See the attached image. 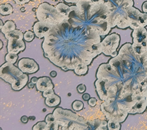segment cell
<instances>
[{
	"mask_svg": "<svg viewBox=\"0 0 147 130\" xmlns=\"http://www.w3.org/2000/svg\"><path fill=\"white\" fill-rule=\"evenodd\" d=\"M93 4H104L110 11L111 14L108 17V21L111 28L117 26L124 16L126 15V9L133 6V0H91Z\"/></svg>",
	"mask_w": 147,
	"mask_h": 130,
	"instance_id": "obj_1",
	"label": "cell"
},
{
	"mask_svg": "<svg viewBox=\"0 0 147 130\" xmlns=\"http://www.w3.org/2000/svg\"><path fill=\"white\" fill-rule=\"evenodd\" d=\"M36 17L39 21L47 23L53 26L61 24L66 21V17L61 15L57 9L50 4L44 3L37 9Z\"/></svg>",
	"mask_w": 147,
	"mask_h": 130,
	"instance_id": "obj_2",
	"label": "cell"
},
{
	"mask_svg": "<svg viewBox=\"0 0 147 130\" xmlns=\"http://www.w3.org/2000/svg\"><path fill=\"white\" fill-rule=\"evenodd\" d=\"M120 37L117 33H113L108 35L101 42L102 52L107 56L115 57L117 56V51L119 46Z\"/></svg>",
	"mask_w": 147,
	"mask_h": 130,
	"instance_id": "obj_3",
	"label": "cell"
},
{
	"mask_svg": "<svg viewBox=\"0 0 147 130\" xmlns=\"http://www.w3.org/2000/svg\"><path fill=\"white\" fill-rule=\"evenodd\" d=\"M24 73L19 68L16 67L13 63L7 62L3 64L1 67L0 76L2 79L12 84Z\"/></svg>",
	"mask_w": 147,
	"mask_h": 130,
	"instance_id": "obj_4",
	"label": "cell"
},
{
	"mask_svg": "<svg viewBox=\"0 0 147 130\" xmlns=\"http://www.w3.org/2000/svg\"><path fill=\"white\" fill-rule=\"evenodd\" d=\"M18 68L24 73L33 74L39 70V66L34 60L29 58H23L19 60Z\"/></svg>",
	"mask_w": 147,
	"mask_h": 130,
	"instance_id": "obj_5",
	"label": "cell"
},
{
	"mask_svg": "<svg viewBox=\"0 0 147 130\" xmlns=\"http://www.w3.org/2000/svg\"><path fill=\"white\" fill-rule=\"evenodd\" d=\"M133 43L141 44L145 47H147V30L141 26L134 29L132 33Z\"/></svg>",
	"mask_w": 147,
	"mask_h": 130,
	"instance_id": "obj_6",
	"label": "cell"
},
{
	"mask_svg": "<svg viewBox=\"0 0 147 130\" xmlns=\"http://www.w3.org/2000/svg\"><path fill=\"white\" fill-rule=\"evenodd\" d=\"M53 25L44 22H37L33 26V30L35 35L38 38H42L46 36L48 32L52 29Z\"/></svg>",
	"mask_w": 147,
	"mask_h": 130,
	"instance_id": "obj_7",
	"label": "cell"
},
{
	"mask_svg": "<svg viewBox=\"0 0 147 130\" xmlns=\"http://www.w3.org/2000/svg\"><path fill=\"white\" fill-rule=\"evenodd\" d=\"M25 44L23 39H10L8 40L7 52L18 54L25 49Z\"/></svg>",
	"mask_w": 147,
	"mask_h": 130,
	"instance_id": "obj_8",
	"label": "cell"
},
{
	"mask_svg": "<svg viewBox=\"0 0 147 130\" xmlns=\"http://www.w3.org/2000/svg\"><path fill=\"white\" fill-rule=\"evenodd\" d=\"M53 84L51 80L47 77H40L36 83L37 90L39 91H44L49 89H53Z\"/></svg>",
	"mask_w": 147,
	"mask_h": 130,
	"instance_id": "obj_9",
	"label": "cell"
},
{
	"mask_svg": "<svg viewBox=\"0 0 147 130\" xmlns=\"http://www.w3.org/2000/svg\"><path fill=\"white\" fill-rule=\"evenodd\" d=\"M146 107L147 102L146 101L145 96H144L137 101L136 104L132 107V109L130 110L129 112V114H135L137 113H143L146 110Z\"/></svg>",
	"mask_w": 147,
	"mask_h": 130,
	"instance_id": "obj_10",
	"label": "cell"
},
{
	"mask_svg": "<svg viewBox=\"0 0 147 130\" xmlns=\"http://www.w3.org/2000/svg\"><path fill=\"white\" fill-rule=\"evenodd\" d=\"M28 81V76L25 73H24L12 83V89L15 91L20 90L27 84Z\"/></svg>",
	"mask_w": 147,
	"mask_h": 130,
	"instance_id": "obj_11",
	"label": "cell"
},
{
	"mask_svg": "<svg viewBox=\"0 0 147 130\" xmlns=\"http://www.w3.org/2000/svg\"><path fill=\"white\" fill-rule=\"evenodd\" d=\"M60 98L53 93L46 98L45 103L49 107H55L60 103Z\"/></svg>",
	"mask_w": 147,
	"mask_h": 130,
	"instance_id": "obj_12",
	"label": "cell"
},
{
	"mask_svg": "<svg viewBox=\"0 0 147 130\" xmlns=\"http://www.w3.org/2000/svg\"><path fill=\"white\" fill-rule=\"evenodd\" d=\"M56 8L58 10V11L61 14V15L66 17V20H69V15L71 7L69 6L66 5V4L64 3H59L56 6Z\"/></svg>",
	"mask_w": 147,
	"mask_h": 130,
	"instance_id": "obj_13",
	"label": "cell"
},
{
	"mask_svg": "<svg viewBox=\"0 0 147 130\" xmlns=\"http://www.w3.org/2000/svg\"><path fill=\"white\" fill-rule=\"evenodd\" d=\"M5 35L6 38L9 40L10 39H24V34L18 30H13L12 31L7 32Z\"/></svg>",
	"mask_w": 147,
	"mask_h": 130,
	"instance_id": "obj_14",
	"label": "cell"
},
{
	"mask_svg": "<svg viewBox=\"0 0 147 130\" xmlns=\"http://www.w3.org/2000/svg\"><path fill=\"white\" fill-rule=\"evenodd\" d=\"M16 29V25L15 24V23L11 20H8L5 23V24H4V26H3V28L1 30L3 33L4 35H5L7 33V32Z\"/></svg>",
	"mask_w": 147,
	"mask_h": 130,
	"instance_id": "obj_15",
	"label": "cell"
},
{
	"mask_svg": "<svg viewBox=\"0 0 147 130\" xmlns=\"http://www.w3.org/2000/svg\"><path fill=\"white\" fill-rule=\"evenodd\" d=\"M13 12V7L10 4H3L0 6V14L3 16L10 15Z\"/></svg>",
	"mask_w": 147,
	"mask_h": 130,
	"instance_id": "obj_16",
	"label": "cell"
},
{
	"mask_svg": "<svg viewBox=\"0 0 147 130\" xmlns=\"http://www.w3.org/2000/svg\"><path fill=\"white\" fill-rule=\"evenodd\" d=\"M88 70V68L87 64L85 63H79L77 64L74 68V71L76 74L79 76H82L85 74Z\"/></svg>",
	"mask_w": 147,
	"mask_h": 130,
	"instance_id": "obj_17",
	"label": "cell"
},
{
	"mask_svg": "<svg viewBox=\"0 0 147 130\" xmlns=\"http://www.w3.org/2000/svg\"><path fill=\"white\" fill-rule=\"evenodd\" d=\"M132 47L135 53L138 55H142L146 52V47L141 44L133 43L132 44Z\"/></svg>",
	"mask_w": 147,
	"mask_h": 130,
	"instance_id": "obj_18",
	"label": "cell"
},
{
	"mask_svg": "<svg viewBox=\"0 0 147 130\" xmlns=\"http://www.w3.org/2000/svg\"><path fill=\"white\" fill-rule=\"evenodd\" d=\"M91 53L93 54V58L96 56H97L98 55H99L100 53L102 52V45H101L100 43H94L93 45L91 46Z\"/></svg>",
	"mask_w": 147,
	"mask_h": 130,
	"instance_id": "obj_19",
	"label": "cell"
},
{
	"mask_svg": "<svg viewBox=\"0 0 147 130\" xmlns=\"http://www.w3.org/2000/svg\"><path fill=\"white\" fill-rule=\"evenodd\" d=\"M130 26V22L128 18L126 17V16H123L121 19L118 22L117 24L118 28L121 29H125L127 27H129Z\"/></svg>",
	"mask_w": 147,
	"mask_h": 130,
	"instance_id": "obj_20",
	"label": "cell"
},
{
	"mask_svg": "<svg viewBox=\"0 0 147 130\" xmlns=\"http://www.w3.org/2000/svg\"><path fill=\"white\" fill-rule=\"evenodd\" d=\"M108 129L109 130H119L120 129V124L119 122L114 120H109Z\"/></svg>",
	"mask_w": 147,
	"mask_h": 130,
	"instance_id": "obj_21",
	"label": "cell"
},
{
	"mask_svg": "<svg viewBox=\"0 0 147 130\" xmlns=\"http://www.w3.org/2000/svg\"><path fill=\"white\" fill-rule=\"evenodd\" d=\"M18 59L17 54L13 53H8L5 57V60L6 62H9L14 64L16 63Z\"/></svg>",
	"mask_w": 147,
	"mask_h": 130,
	"instance_id": "obj_22",
	"label": "cell"
},
{
	"mask_svg": "<svg viewBox=\"0 0 147 130\" xmlns=\"http://www.w3.org/2000/svg\"><path fill=\"white\" fill-rule=\"evenodd\" d=\"M72 108L74 109V110L76 111H79L81 110L83 108H84V103L83 102H82L81 101H79V100H76L75 101H74V103L72 104Z\"/></svg>",
	"mask_w": 147,
	"mask_h": 130,
	"instance_id": "obj_23",
	"label": "cell"
},
{
	"mask_svg": "<svg viewBox=\"0 0 147 130\" xmlns=\"http://www.w3.org/2000/svg\"><path fill=\"white\" fill-rule=\"evenodd\" d=\"M47 123L45 121V122H39L37 123L33 128L34 130H45L46 127H47Z\"/></svg>",
	"mask_w": 147,
	"mask_h": 130,
	"instance_id": "obj_24",
	"label": "cell"
},
{
	"mask_svg": "<svg viewBox=\"0 0 147 130\" xmlns=\"http://www.w3.org/2000/svg\"><path fill=\"white\" fill-rule=\"evenodd\" d=\"M34 32L31 31H27L24 34V39L27 42H31L34 38Z\"/></svg>",
	"mask_w": 147,
	"mask_h": 130,
	"instance_id": "obj_25",
	"label": "cell"
},
{
	"mask_svg": "<svg viewBox=\"0 0 147 130\" xmlns=\"http://www.w3.org/2000/svg\"><path fill=\"white\" fill-rule=\"evenodd\" d=\"M59 129V124L55 121L53 123H47L45 130H58Z\"/></svg>",
	"mask_w": 147,
	"mask_h": 130,
	"instance_id": "obj_26",
	"label": "cell"
},
{
	"mask_svg": "<svg viewBox=\"0 0 147 130\" xmlns=\"http://www.w3.org/2000/svg\"><path fill=\"white\" fill-rule=\"evenodd\" d=\"M45 121L47 122V123H53L55 122V117L54 114H48L47 116H46Z\"/></svg>",
	"mask_w": 147,
	"mask_h": 130,
	"instance_id": "obj_27",
	"label": "cell"
},
{
	"mask_svg": "<svg viewBox=\"0 0 147 130\" xmlns=\"http://www.w3.org/2000/svg\"><path fill=\"white\" fill-rule=\"evenodd\" d=\"M53 93H54V90H53V89H49V90H47L43 91L42 96L45 98H47V96L51 95Z\"/></svg>",
	"mask_w": 147,
	"mask_h": 130,
	"instance_id": "obj_28",
	"label": "cell"
},
{
	"mask_svg": "<svg viewBox=\"0 0 147 130\" xmlns=\"http://www.w3.org/2000/svg\"><path fill=\"white\" fill-rule=\"evenodd\" d=\"M107 125H108V122L104 120V121L100 122L99 127L97 129H107Z\"/></svg>",
	"mask_w": 147,
	"mask_h": 130,
	"instance_id": "obj_29",
	"label": "cell"
},
{
	"mask_svg": "<svg viewBox=\"0 0 147 130\" xmlns=\"http://www.w3.org/2000/svg\"><path fill=\"white\" fill-rule=\"evenodd\" d=\"M77 91H79L80 93H82L85 91L86 90V87L84 84H80L77 88Z\"/></svg>",
	"mask_w": 147,
	"mask_h": 130,
	"instance_id": "obj_30",
	"label": "cell"
},
{
	"mask_svg": "<svg viewBox=\"0 0 147 130\" xmlns=\"http://www.w3.org/2000/svg\"><path fill=\"white\" fill-rule=\"evenodd\" d=\"M88 104L91 107H94L97 104V100H96L95 98H91L88 100Z\"/></svg>",
	"mask_w": 147,
	"mask_h": 130,
	"instance_id": "obj_31",
	"label": "cell"
},
{
	"mask_svg": "<svg viewBox=\"0 0 147 130\" xmlns=\"http://www.w3.org/2000/svg\"><path fill=\"white\" fill-rule=\"evenodd\" d=\"M30 1H31V0H14L16 3L17 4H19V5H22V4L28 3L30 2Z\"/></svg>",
	"mask_w": 147,
	"mask_h": 130,
	"instance_id": "obj_32",
	"label": "cell"
},
{
	"mask_svg": "<svg viewBox=\"0 0 147 130\" xmlns=\"http://www.w3.org/2000/svg\"><path fill=\"white\" fill-rule=\"evenodd\" d=\"M66 2L69 3H77L81 1H91V0H64Z\"/></svg>",
	"mask_w": 147,
	"mask_h": 130,
	"instance_id": "obj_33",
	"label": "cell"
},
{
	"mask_svg": "<svg viewBox=\"0 0 147 130\" xmlns=\"http://www.w3.org/2000/svg\"><path fill=\"white\" fill-rule=\"evenodd\" d=\"M142 11L145 13H147V1H145L142 4Z\"/></svg>",
	"mask_w": 147,
	"mask_h": 130,
	"instance_id": "obj_34",
	"label": "cell"
},
{
	"mask_svg": "<svg viewBox=\"0 0 147 130\" xmlns=\"http://www.w3.org/2000/svg\"><path fill=\"white\" fill-rule=\"evenodd\" d=\"M21 121L24 123H26L28 122V117L26 115L22 116L21 118Z\"/></svg>",
	"mask_w": 147,
	"mask_h": 130,
	"instance_id": "obj_35",
	"label": "cell"
},
{
	"mask_svg": "<svg viewBox=\"0 0 147 130\" xmlns=\"http://www.w3.org/2000/svg\"><path fill=\"white\" fill-rule=\"evenodd\" d=\"M82 98H83V99H84V100L88 101L90 100V95L89 94H88V93H85V94H84V95L82 96Z\"/></svg>",
	"mask_w": 147,
	"mask_h": 130,
	"instance_id": "obj_36",
	"label": "cell"
},
{
	"mask_svg": "<svg viewBox=\"0 0 147 130\" xmlns=\"http://www.w3.org/2000/svg\"><path fill=\"white\" fill-rule=\"evenodd\" d=\"M50 76L52 77H55L57 76V73L55 71H51V72H50Z\"/></svg>",
	"mask_w": 147,
	"mask_h": 130,
	"instance_id": "obj_37",
	"label": "cell"
},
{
	"mask_svg": "<svg viewBox=\"0 0 147 130\" xmlns=\"http://www.w3.org/2000/svg\"><path fill=\"white\" fill-rule=\"evenodd\" d=\"M38 79H38L36 77H33V78L31 79V82H33L34 83H35V84H36V83L38 82Z\"/></svg>",
	"mask_w": 147,
	"mask_h": 130,
	"instance_id": "obj_38",
	"label": "cell"
},
{
	"mask_svg": "<svg viewBox=\"0 0 147 130\" xmlns=\"http://www.w3.org/2000/svg\"><path fill=\"white\" fill-rule=\"evenodd\" d=\"M34 84H35V83H34L33 82H30V83H29V84H28V87H29V88H30V89H33V88L34 87Z\"/></svg>",
	"mask_w": 147,
	"mask_h": 130,
	"instance_id": "obj_39",
	"label": "cell"
},
{
	"mask_svg": "<svg viewBox=\"0 0 147 130\" xmlns=\"http://www.w3.org/2000/svg\"><path fill=\"white\" fill-rule=\"evenodd\" d=\"M143 93H144V96H145V97L146 101V102H147V87H146V89L144 90V91L143 92Z\"/></svg>",
	"mask_w": 147,
	"mask_h": 130,
	"instance_id": "obj_40",
	"label": "cell"
},
{
	"mask_svg": "<svg viewBox=\"0 0 147 130\" xmlns=\"http://www.w3.org/2000/svg\"><path fill=\"white\" fill-rule=\"evenodd\" d=\"M0 22H1V26H0V28H3V26H4V24H3V21H2V20H0Z\"/></svg>",
	"mask_w": 147,
	"mask_h": 130,
	"instance_id": "obj_41",
	"label": "cell"
},
{
	"mask_svg": "<svg viewBox=\"0 0 147 130\" xmlns=\"http://www.w3.org/2000/svg\"><path fill=\"white\" fill-rule=\"evenodd\" d=\"M1 42V49L3 48V42H2V41H0Z\"/></svg>",
	"mask_w": 147,
	"mask_h": 130,
	"instance_id": "obj_42",
	"label": "cell"
},
{
	"mask_svg": "<svg viewBox=\"0 0 147 130\" xmlns=\"http://www.w3.org/2000/svg\"><path fill=\"white\" fill-rule=\"evenodd\" d=\"M31 1H36V0H31Z\"/></svg>",
	"mask_w": 147,
	"mask_h": 130,
	"instance_id": "obj_43",
	"label": "cell"
},
{
	"mask_svg": "<svg viewBox=\"0 0 147 130\" xmlns=\"http://www.w3.org/2000/svg\"><path fill=\"white\" fill-rule=\"evenodd\" d=\"M146 52H147V47H146Z\"/></svg>",
	"mask_w": 147,
	"mask_h": 130,
	"instance_id": "obj_44",
	"label": "cell"
},
{
	"mask_svg": "<svg viewBox=\"0 0 147 130\" xmlns=\"http://www.w3.org/2000/svg\"><path fill=\"white\" fill-rule=\"evenodd\" d=\"M55 1H59V0H55Z\"/></svg>",
	"mask_w": 147,
	"mask_h": 130,
	"instance_id": "obj_45",
	"label": "cell"
}]
</instances>
